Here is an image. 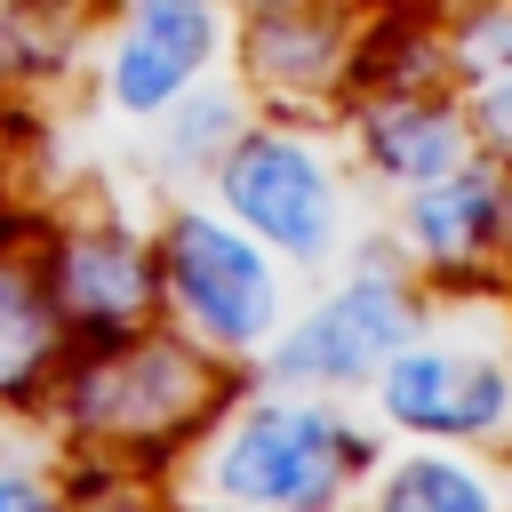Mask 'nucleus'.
<instances>
[{"label":"nucleus","mask_w":512,"mask_h":512,"mask_svg":"<svg viewBox=\"0 0 512 512\" xmlns=\"http://www.w3.org/2000/svg\"><path fill=\"white\" fill-rule=\"evenodd\" d=\"M368 456H376L368 432H352V416H336L328 400L264 392L216 432L208 488L248 512H336L352 472H368Z\"/></svg>","instance_id":"nucleus-1"},{"label":"nucleus","mask_w":512,"mask_h":512,"mask_svg":"<svg viewBox=\"0 0 512 512\" xmlns=\"http://www.w3.org/2000/svg\"><path fill=\"white\" fill-rule=\"evenodd\" d=\"M160 288L184 312V328L216 352H256L280 328V272L256 232L208 208H176L160 224Z\"/></svg>","instance_id":"nucleus-2"},{"label":"nucleus","mask_w":512,"mask_h":512,"mask_svg":"<svg viewBox=\"0 0 512 512\" xmlns=\"http://www.w3.org/2000/svg\"><path fill=\"white\" fill-rule=\"evenodd\" d=\"M216 200L240 232H256L264 248H280L296 264H320L344 232V200H336L320 144L288 136V128H240L232 152L216 160Z\"/></svg>","instance_id":"nucleus-3"},{"label":"nucleus","mask_w":512,"mask_h":512,"mask_svg":"<svg viewBox=\"0 0 512 512\" xmlns=\"http://www.w3.org/2000/svg\"><path fill=\"white\" fill-rule=\"evenodd\" d=\"M416 328H424L416 280L376 248V256H368L336 296H320L288 336H264V352H272V376H288V384H352V376H376Z\"/></svg>","instance_id":"nucleus-4"},{"label":"nucleus","mask_w":512,"mask_h":512,"mask_svg":"<svg viewBox=\"0 0 512 512\" xmlns=\"http://www.w3.org/2000/svg\"><path fill=\"white\" fill-rule=\"evenodd\" d=\"M376 408L384 424L416 440H504L512 432V360L480 344H432L408 336L376 368Z\"/></svg>","instance_id":"nucleus-5"},{"label":"nucleus","mask_w":512,"mask_h":512,"mask_svg":"<svg viewBox=\"0 0 512 512\" xmlns=\"http://www.w3.org/2000/svg\"><path fill=\"white\" fill-rule=\"evenodd\" d=\"M72 416L96 424V432H176L200 392H208V368L192 360V344L176 336H136L128 352L96 360L80 384H72Z\"/></svg>","instance_id":"nucleus-6"},{"label":"nucleus","mask_w":512,"mask_h":512,"mask_svg":"<svg viewBox=\"0 0 512 512\" xmlns=\"http://www.w3.org/2000/svg\"><path fill=\"white\" fill-rule=\"evenodd\" d=\"M224 24H216V0H128V24H120V48H112V104L120 112H160L176 104L208 56H216Z\"/></svg>","instance_id":"nucleus-7"},{"label":"nucleus","mask_w":512,"mask_h":512,"mask_svg":"<svg viewBox=\"0 0 512 512\" xmlns=\"http://www.w3.org/2000/svg\"><path fill=\"white\" fill-rule=\"evenodd\" d=\"M504 232V176L480 160H456V168H440V176H424V184H408V200H400V240H408V256H424L432 272H464V264H480V248Z\"/></svg>","instance_id":"nucleus-8"},{"label":"nucleus","mask_w":512,"mask_h":512,"mask_svg":"<svg viewBox=\"0 0 512 512\" xmlns=\"http://www.w3.org/2000/svg\"><path fill=\"white\" fill-rule=\"evenodd\" d=\"M56 296H64V312H80L96 328H128L160 296V264L128 232H80L56 256Z\"/></svg>","instance_id":"nucleus-9"},{"label":"nucleus","mask_w":512,"mask_h":512,"mask_svg":"<svg viewBox=\"0 0 512 512\" xmlns=\"http://www.w3.org/2000/svg\"><path fill=\"white\" fill-rule=\"evenodd\" d=\"M368 160L408 192V184L464 160V120L448 104H432V96H392V104L368 112Z\"/></svg>","instance_id":"nucleus-10"},{"label":"nucleus","mask_w":512,"mask_h":512,"mask_svg":"<svg viewBox=\"0 0 512 512\" xmlns=\"http://www.w3.org/2000/svg\"><path fill=\"white\" fill-rule=\"evenodd\" d=\"M376 512H504L488 472L464 464V456H440V448H416L384 472L376 488Z\"/></svg>","instance_id":"nucleus-11"},{"label":"nucleus","mask_w":512,"mask_h":512,"mask_svg":"<svg viewBox=\"0 0 512 512\" xmlns=\"http://www.w3.org/2000/svg\"><path fill=\"white\" fill-rule=\"evenodd\" d=\"M64 312L48 304V288L32 280V272H16V264H0V400H16V392H32V376L48 368V352H56V328Z\"/></svg>","instance_id":"nucleus-12"},{"label":"nucleus","mask_w":512,"mask_h":512,"mask_svg":"<svg viewBox=\"0 0 512 512\" xmlns=\"http://www.w3.org/2000/svg\"><path fill=\"white\" fill-rule=\"evenodd\" d=\"M232 136H240V96H232V88L192 80L176 104H160V168H168V176L216 168V160L232 152Z\"/></svg>","instance_id":"nucleus-13"},{"label":"nucleus","mask_w":512,"mask_h":512,"mask_svg":"<svg viewBox=\"0 0 512 512\" xmlns=\"http://www.w3.org/2000/svg\"><path fill=\"white\" fill-rule=\"evenodd\" d=\"M456 56H464V72H472V80L512 72V8H480V16H464Z\"/></svg>","instance_id":"nucleus-14"},{"label":"nucleus","mask_w":512,"mask_h":512,"mask_svg":"<svg viewBox=\"0 0 512 512\" xmlns=\"http://www.w3.org/2000/svg\"><path fill=\"white\" fill-rule=\"evenodd\" d=\"M472 128L488 136V152H512V72L472 80Z\"/></svg>","instance_id":"nucleus-15"},{"label":"nucleus","mask_w":512,"mask_h":512,"mask_svg":"<svg viewBox=\"0 0 512 512\" xmlns=\"http://www.w3.org/2000/svg\"><path fill=\"white\" fill-rule=\"evenodd\" d=\"M0 512H64V504H56V488H48V480H32V472L0 464Z\"/></svg>","instance_id":"nucleus-16"},{"label":"nucleus","mask_w":512,"mask_h":512,"mask_svg":"<svg viewBox=\"0 0 512 512\" xmlns=\"http://www.w3.org/2000/svg\"><path fill=\"white\" fill-rule=\"evenodd\" d=\"M96 512H152V504H136V496H112V504H96Z\"/></svg>","instance_id":"nucleus-17"},{"label":"nucleus","mask_w":512,"mask_h":512,"mask_svg":"<svg viewBox=\"0 0 512 512\" xmlns=\"http://www.w3.org/2000/svg\"><path fill=\"white\" fill-rule=\"evenodd\" d=\"M504 232H512V192H504Z\"/></svg>","instance_id":"nucleus-18"},{"label":"nucleus","mask_w":512,"mask_h":512,"mask_svg":"<svg viewBox=\"0 0 512 512\" xmlns=\"http://www.w3.org/2000/svg\"><path fill=\"white\" fill-rule=\"evenodd\" d=\"M240 512H248V504H240Z\"/></svg>","instance_id":"nucleus-19"}]
</instances>
